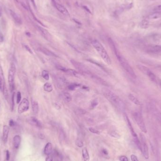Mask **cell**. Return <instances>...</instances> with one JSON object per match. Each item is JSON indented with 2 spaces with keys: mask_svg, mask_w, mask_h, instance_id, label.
<instances>
[{
  "mask_svg": "<svg viewBox=\"0 0 161 161\" xmlns=\"http://www.w3.org/2000/svg\"><path fill=\"white\" fill-rule=\"evenodd\" d=\"M21 100V94L20 91H18L17 94V103L19 104Z\"/></svg>",
  "mask_w": 161,
  "mask_h": 161,
  "instance_id": "cell-33",
  "label": "cell"
},
{
  "mask_svg": "<svg viewBox=\"0 0 161 161\" xmlns=\"http://www.w3.org/2000/svg\"><path fill=\"white\" fill-rule=\"evenodd\" d=\"M131 159L132 161H139L137 157L134 155V154H132L131 156Z\"/></svg>",
  "mask_w": 161,
  "mask_h": 161,
  "instance_id": "cell-39",
  "label": "cell"
},
{
  "mask_svg": "<svg viewBox=\"0 0 161 161\" xmlns=\"http://www.w3.org/2000/svg\"><path fill=\"white\" fill-rule=\"evenodd\" d=\"M147 52L149 53H159L161 52V45H150L147 46L146 49Z\"/></svg>",
  "mask_w": 161,
  "mask_h": 161,
  "instance_id": "cell-11",
  "label": "cell"
},
{
  "mask_svg": "<svg viewBox=\"0 0 161 161\" xmlns=\"http://www.w3.org/2000/svg\"><path fill=\"white\" fill-rule=\"evenodd\" d=\"M21 141V137L19 135H16L14 136L13 140L14 147L16 149H18L20 145Z\"/></svg>",
  "mask_w": 161,
  "mask_h": 161,
  "instance_id": "cell-18",
  "label": "cell"
},
{
  "mask_svg": "<svg viewBox=\"0 0 161 161\" xmlns=\"http://www.w3.org/2000/svg\"><path fill=\"white\" fill-rule=\"evenodd\" d=\"M29 108V102L27 98H24L19 105L18 112L19 114L27 112Z\"/></svg>",
  "mask_w": 161,
  "mask_h": 161,
  "instance_id": "cell-9",
  "label": "cell"
},
{
  "mask_svg": "<svg viewBox=\"0 0 161 161\" xmlns=\"http://www.w3.org/2000/svg\"><path fill=\"white\" fill-rule=\"evenodd\" d=\"M55 6H56V8L60 12L64 14V15L69 16V13L68 10L63 6L60 4H56Z\"/></svg>",
  "mask_w": 161,
  "mask_h": 161,
  "instance_id": "cell-19",
  "label": "cell"
},
{
  "mask_svg": "<svg viewBox=\"0 0 161 161\" xmlns=\"http://www.w3.org/2000/svg\"><path fill=\"white\" fill-rule=\"evenodd\" d=\"M43 89L46 92H50L53 91L52 85L49 83H46L43 86Z\"/></svg>",
  "mask_w": 161,
  "mask_h": 161,
  "instance_id": "cell-28",
  "label": "cell"
},
{
  "mask_svg": "<svg viewBox=\"0 0 161 161\" xmlns=\"http://www.w3.org/2000/svg\"><path fill=\"white\" fill-rule=\"evenodd\" d=\"M73 20L75 21L76 23H77V24L78 25H81V23L80 22V21H78L77 19H73Z\"/></svg>",
  "mask_w": 161,
  "mask_h": 161,
  "instance_id": "cell-49",
  "label": "cell"
},
{
  "mask_svg": "<svg viewBox=\"0 0 161 161\" xmlns=\"http://www.w3.org/2000/svg\"><path fill=\"white\" fill-rule=\"evenodd\" d=\"M9 132V127L6 125H5L3 126V131H2V140L4 143H6L8 141Z\"/></svg>",
  "mask_w": 161,
  "mask_h": 161,
  "instance_id": "cell-16",
  "label": "cell"
},
{
  "mask_svg": "<svg viewBox=\"0 0 161 161\" xmlns=\"http://www.w3.org/2000/svg\"><path fill=\"white\" fill-rule=\"evenodd\" d=\"M55 107H57V109H60V108H61V107H60V105H59L58 104H55Z\"/></svg>",
  "mask_w": 161,
  "mask_h": 161,
  "instance_id": "cell-51",
  "label": "cell"
},
{
  "mask_svg": "<svg viewBox=\"0 0 161 161\" xmlns=\"http://www.w3.org/2000/svg\"><path fill=\"white\" fill-rule=\"evenodd\" d=\"M9 12L11 17L14 20L16 23H17L18 25L22 24V21L21 18L18 14L16 13L15 12H14L12 10H9Z\"/></svg>",
  "mask_w": 161,
  "mask_h": 161,
  "instance_id": "cell-14",
  "label": "cell"
},
{
  "mask_svg": "<svg viewBox=\"0 0 161 161\" xmlns=\"http://www.w3.org/2000/svg\"><path fill=\"white\" fill-rule=\"evenodd\" d=\"M18 3H19L20 4H21V6L25 8L26 9H28V7L27 6L26 4L24 2V1L23 0H16Z\"/></svg>",
  "mask_w": 161,
  "mask_h": 161,
  "instance_id": "cell-34",
  "label": "cell"
},
{
  "mask_svg": "<svg viewBox=\"0 0 161 161\" xmlns=\"http://www.w3.org/2000/svg\"><path fill=\"white\" fill-rule=\"evenodd\" d=\"M70 62L73 65L75 68L80 73L89 76L97 84L105 86H108V84L104 79L91 72L89 69L83 63H80L73 59L70 60Z\"/></svg>",
  "mask_w": 161,
  "mask_h": 161,
  "instance_id": "cell-1",
  "label": "cell"
},
{
  "mask_svg": "<svg viewBox=\"0 0 161 161\" xmlns=\"http://www.w3.org/2000/svg\"><path fill=\"white\" fill-rule=\"evenodd\" d=\"M111 136L112 137H113L114 138H118L119 137V135L117 133H116V132H113L111 134Z\"/></svg>",
  "mask_w": 161,
  "mask_h": 161,
  "instance_id": "cell-42",
  "label": "cell"
},
{
  "mask_svg": "<svg viewBox=\"0 0 161 161\" xmlns=\"http://www.w3.org/2000/svg\"><path fill=\"white\" fill-rule=\"evenodd\" d=\"M15 125V123L12 119H11L9 122V125L10 127H13Z\"/></svg>",
  "mask_w": 161,
  "mask_h": 161,
  "instance_id": "cell-44",
  "label": "cell"
},
{
  "mask_svg": "<svg viewBox=\"0 0 161 161\" xmlns=\"http://www.w3.org/2000/svg\"><path fill=\"white\" fill-rule=\"evenodd\" d=\"M56 68L58 69V70H60L61 71H62L64 73H66V74L69 75L70 76H74L75 77H78L79 76V73L77 72L76 70H74V69H68V68H66L65 67H63L61 66H59V65H57L56 66Z\"/></svg>",
  "mask_w": 161,
  "mask_h": 161,
  "instance_id": "cell-10",
  "label": "cell"
},
{
  "mask_svg": "<svg viewBox=\"0 0 161 161\" xmlns=\"http://www.w3.org/2000/svg\"><path fill=\"white\" fill-rule=\"evenodd\" d=\"M53 157L52 154H50L48 155H47V157L45 159V161H53Z\"/></svg>",
  "mask_w": 161,
  "mask_h": 161,
  "instance_id": "cell-38",
  "label": "cell"
},
{
  "mask_svg": "<svg viewBox=\"0 0 161 161\" xmlns=\"http://www.w3.org/2000/svg\"><path fill=\"white\" fill-rule=\"evenodd\" d=\"M38 50H39V51H41V52H42V53L44 54L45 55H46L47 56H49V57H58V56H57L55 53H54L52 51H50L49 49H46L45 48L41 47V48H39L38 49Z\"/></svg>",
  "mask_w": 161,
  "mask_h": 161,
  "instance_id": "cell-15",
  "label": "cell"
},
{
  "mask_svg": "<svg viewBox=\"0 0 161 161\" xmlns=\"http://www.w3.org/2000/svg\"><path fill=\"white\" fill-rule=\"evenodd\" d=\"M91 44L94 48L96 50L99 56L101 57L102 59L107 65L111 64V60L106 52L105 49L97 40L94 39L92 41Z\"/></svg>",
  "mask_w": 161,
  "mask_h": 161,
  "instance_id": "cell-4",
  "label": "cell"
},
{
  "mask_svg": "<svg viewBox=\"0 0 161 161\" xmlns=\"http://www.w3.org/2000/svg\"><path fill=\"white\" fill-rule=\"evenodd\" d=\"M79 86H81V84H71L68 86V89L70 90H74L76 87H78Z\"/></svg>",
  "mask_w": 161,
  "mask_h": 161,
  "instance_id": "cell-31",
  "label": "cell"
},
{
  "mask_svg": "<svg viewBox=\"0 0 161 161\" xmlns=\"http://www.w3.org/2000/svg\"><path fill=\"white\" fill-rule=\"evenodd\" d=\"M24 47H25V48L26 49V50H27L28 51V52H29L30 53L32 54H33L32 50L30 48V47H29L27 45H25L24 46Z\"/></svg>",
  "mask_w": 161,
  "mask_h": 161,
  "instance_id": "cell-40",
  "label": "cell"
},
{
  "mask_svg": "<svg viewBox=\"0 0 161 161\" xmlns=\"http://www.w3.org/2000/svg\"><path fill=\"white\" fill-rule=\"evenodd\" d=\"M6 88L4 76L2 68L0 65V91L2 92Z\"/></svg>",
  "mask_w": 161,
  "mask_h": 161,
  "instance_id": "cell-12",
  "label": "cell"
},
{
  "mask_svg": "<svg viewBox=\"0 0 161 161\" xmlns=\"http://www.w3.org/2000/svg\"><path fill=\"white\" fill-rule=\"evenodd\" d=\"M76 145L79 147H82L84 146L83 142L80 140H77L76 141Z\"/></svg>",
  "mask_w": 161,
  "mask_h": 161,
  "instance_id": "cell-36",
  "label": "cell"
},
{
  "mask_svg": "<svg viewBox=\"0 0 161 161\" xmlns=\"http://www.w3.org/2000/svg\"><path fill=\"white\" fill-rule=\"evenodd\" d=\"M89 130L90 131V132H91V133H94V134H100V132L98 131V130H96V129H95L94 128L90 127V128H89Z\"/></svg>",
  "mask_w": 161,
  "mask_h": 161,
  "instance_id": "cell-35",
  "label": "cell"
},
{
  "mask_svg": "<svg viewBox=\"0 0 161 161\" xmlns=\"http://www.w3.org/2000/svg\"><path fill=\"white\" fill-rule=\"evenodd\" d=\"M83 8H84V9H85L87 12H88V13L91 14V11L90 9L88 8V7H87V6H83Z\"/></svg>",
  "mask_w": 161,
  "mask_h": 161,
  "instance_id": "cell-47",
  "label": "cell"
},
{
  "mask_svg": "<svg viewBox=\"0 0 161 161\" xmlns=\"http://www.w3.org/2000/svg\"><path fill=\"white\" fill-rule=\"evenodd\" d=\"M63 99L65 102L69 103L72 99V97L70 93L68 92H66L63 95Z\"/></svg>",
  "mask_w": 161,
  "mask_h": 161,
  "instance_id": "cell-27",
  "label": "cell"
},
{
  "mask_svg": "<svg viewBox=\"0 0 161 161\" xmlns=\"http://www.w3.org/2000/svg\"><path fill=\"white\" fill-rule=\"evenodd\" d=\"M138 67L143 73L147 75L151 81L157 84L158 79L154 74L151 70H149L147 67L143 65H138Z\"/></svg>",
  "mask_w": 161,
  "mask_h": 161,
  "instance_id": "cell-7",
  "label": "cell"
},
{
  "mask_svg": "<svg viewBox=\"0 0 161 161\" xmlns=\"http://www.w3.org/2000/svg\"><path fill=\"white\" fill-rule=\"evenodd\" d=\"M4 41V36L2 34L1 32L0 31V42H2Z\"/></svg>",
  "mask_w": 161,
  "mask_h": 161,
  "instance_id": "cell-45",
  "label": "cell"
},
{
  "mask_svg": "<svg viewBox=\"0 0 161 161\" xmlns=\"http://www.w3.org/2000/svg\"><path fill=\"white\" fill-rule=\"evenodd\" d=\"M2 15V9H1V8L0 6V17H1Z\"/></svg>",
  "mask_w": 161,
  "mask_h": 161,
  "instance_id": "cell-52",
  "label": "cell"
},
{
  "mask_svg": "<svg viewBox=\"0 0 161 161\" xmlns=\"http://www.w3.org/2000/svg\"><path fill=\"white\" fill-rule=\"evenodd\" d=\"M102 152L103 154H105V155H108V151H107L106 149H104L102 150Z\"/></svg>",
  "mask_w": 161,
  "mask_h": 161,
  "instance_id": "cell-48",
  "label": "cell"
},
{
  "mask_svg": "<svg viewBox=\"0 0 161 161\" xmlns=\"http://www.w3.org/2000/svg\"><path fill=\"white\" fill-rule=\"evenodd\" d=\"M108 42L110 47L111 48L115 54V55L117 59L119 61V63H120L123 68L131 77L134 79H136L137 76L133 70V68L129 64V63H128L125 57L121 55V53L119 52V50H118L117 48H116L113 40L111 38H109L108 39Z\"/></svg>",
  "mask_w": 161,
  "mask_h": 161,
  "instance_id": "cell-2",
  "label": "cell"
},
{
  "mask_svg": "<svg viewBox=\"0 0 161 161\" xmlns=\"http://www.w3.org/2000/svg\"><path fill=\"white\" fill-rule=\"evenodd\" d=\"M128 98L135 105H140V101L138 100V99L136 97H135L132 94H130L128 96Z\"/></svg>",
  "mask_w": 161,
  "mask_h": 161,
  "instance_id": "cell-23",
  "label": "cell"
},
{
  "mask_svg": "<svg viewBox=\"0 0 161 161\" xmlns=\"http://www.w3.org/2000/svg\"><path fill=\"white\" fill-rule=\"evenodd\" d=\"M82 156L84 161H90V155L86 148H84L82 150Z\"/></svg>",
  "mask_w": 161,
  "mask_h": 161,
  "instance_id": "cell-21",
  "label": "cell"
},
{
  "mask_svg": "<svg viewBox=\"0 0 161 161\" xmlns=\"http://www.w3.org/2000/svg\"><path fill=\"white\" fill-rule=\"evenodd\" d=\"M38 28L39 30L40 31V32L42 33V35L44 36V37L47 40L49 39V33L45 29L42 28L41 27H38Z\"/></svg>",
  "mask_w": 161,
  "mask_h": 161,
  "instance_id": "cell-24",
  "label": "cell"
},
{
  "mask_svg": "<svg viewBox=\"0 0 161 161\" xmlns=\"http://www.w3.org/2000/svg\"><path fill=\"white\" fill-rule=\"evenodd\" d=\"M156 116L158 121L161 123V114L158 112H156Z\"/></svg>",
  "mask_w": 161,
  "mask_h": 161,
  "instance_id": "cell-41",
  "label": "cell"
},
{
  "mask_svg": "<svg viewBox=\"0 0 161 161\" xmlns=\"http://www.w3.org/2000/svg\"><path fill=\"white\" fill-rule=\"evenodd\" d=\"M98 104V100L97 99H95L94 100H93L91 101V105H90V107L91 109H94L95 108Z\"/></svg>",
  "mask_w": 161,
  "mask_h": 161,
  "instance_id": "cell-30",
  "label": "cell"
},
{
  "mask_svg": "<svg viewBox=\"0 0 161 161\" xmlns=\"http://www.w3.org/2000/svg\"><path fill=\"white\" fill-rule=\"evenodd\" d=\"M102 92L105 98L117 109L122 111L125 110V105L124 103L117 95L107 88L103 89Z\"/></svg>",
  "mask_w": 161,
  "mask_h": 161,
  "instance_id": "cell-3",
  "label": "cell"
},
{
  "mask_svg": "<svg viewBox=\"0 0 161 161\" xmlns=\"http://www.w3.org/2000/svg\"><path fill=\"white\" fill-rule=\"evenodd\" d=\"M120 161H129V159L126 156L122 155L120 156L119 158Z\"/></svg>",
  "mask_w": 161,
  "mask_h": 161,
  "instance_id": "cell-37",
  "label": "cell"
},
{
  "mask_svg": "<svg viewBox=\"0 0 161 161\" xmlns=\"http://www.w3.org/2000/svg\"><path fill=\"white\" fill-rule=\"evenodd\" d=\"M161 18V12L156 11L150 15L148 16V18L151 19H156Z\"/></svg>",
  "mask_w": 161,
  "mask_h": 161,
  "instance_id": "cell-25",
  "label": "cell"
},
{
  "mask_svg": "<svg viewBox=\"0 0 161 161\" xmlns=\"http://www.w3.org/2000/svg\"><path fill=\"white\" fill-rule=\"evenodd\" d=\"M140 138L141 147V151L145 159H148L149 158V151L146 137L143 134H140Z\"/></svg>",
  "mask_w": 161,
  "mask_h": 161,
  "instance_id": "cell-8",
  "label": "cell"
},
{
  "mask_svg": "<svg viewBox=\"0 0 161 161\" xmlns=\"http://www.w3.org/2000/svg\"><path fill=\"white\" fill-rule=\"evenodd\" d=\"M154 10L156 11H158L161 10V4L155 7V8L154 9Z\"/></svg>",
  "mask_w": 161,
  "mask_h": 161,
  "instance_id": "cell-46",
  "label": "cell"
},
{
  "mask_svg": "<svg viewBox=\"0 0 161 161\" xmlns=\"http://www.w3.org/2000/svg\"><path fill=\"white\" fill-rule=\"evenodd\" d=\"M157 84H158V85H159L160 87L161 88V80H159L158 79L157 80Z\"/></svg>",
  "mask_w": 161,
  "mask_h": 161,
  "instance_id": "cell-50",
  "label": "cell"
},
{
  "mask_svg": "<svg viewBox=\"0 0 161 161\" xmlns=\"http://www.w3.org/2000/svg\"><path fill=\"white\" fill-rule=\"evenodd\" d=\"M133 117L137 124L140 127L141 131L144 133H147V130L141 113L135 112L133 114Z\"/></svg>",
  "mask_w": 161,
  "mask_h": 161,
  "instance_id": "cell-6",
  "label": "cell"
},
{
  "mask_svg": "<svg viewBox=\"0 0 161 161\" xmlns=\"http://www.w3.org/2000/svg\"><path fill=\"white\" fill-rule=\"evenodd\" d=\"M15 92H14L12 95L11 97V110L12 111L14 109L15 106Z\"/></svg>",
  "mask_w": 161,
  "mask_h": 161,
  "instance_id": "cell-32",
  "label": "cell"
},
{
  "mask_svg": "<svg viewBox=\"0 0 161 161\" xmlns=\"http://www.w3.org/2000/svg\"><path fill=\"white\" fill-rule=\"evenodd\" d=\"M29 122L31 124L35 126L38 128H42V123L35 117H31L29 120Z\"/></svg>",
  "mask_w": 161,
  "mask_h": 161,
  "instance_id": "cell-17",
  "label": "cell"
},
{
  "mask_svg": "<svg viewBox=\"0 0 161 161\" xmlns=\"http://www.w3.org/2000/svg\"><path fill=\"white\" fill-rule=\"evenodd\" d=\"M140 28L142 29H147L149 26V21L146 19H143L140 22Z\"/></svg>",
  "mask_w": 161,
  "mask_h": 161,
  "instance_id": "cell-26",
  "label": "cell"
},
{
  "mask_svg": "<svg viewBox=\"0 0 161 161\" xmlns=\"http://www.w3.org/2000/svg\"><path fill=\"white\" fill-rule=\"evenodd\" d=\"M6 160L7 161H9V158H10V153L9 150H7L6 151Z\"/></svg>",
  "mask_w": 161,
  "mask_h": 161,
  "instance_id": "cell-43",
  "label": "cell"
},
{
  "mask_svg": "<svg viewBox=\"0 0 161 161\" xmlns=\"http://www.w3.org/2000/svg\"><path fill=\"white\" fill-rule=\"evenodd\" d=\"M52 151V144L50 142H48L47 143V144L46 145L45 147H44V153L45 155H48L51 154Z\"/></svg>",
  "mask_w": 161,
  "mask_h": 161,
  "instance_id": "cell-20",
  "label": "cell"
},
{
  "mask_svg": "<svg viewBox=\"0 0 161 161\" xmlns=\"http://www.w3.org/2000/svg\"><path fill=\"white\" fill-rule=\"evenodd\" d=\"M16 68L15 65L14 63H12L10 64V67L9 70L8 74V82L9 84V87L10 91L12 92L15 89V75L16 73Z\"/></svg>",
  "mask_w": 161,
  "mask_h": 161,
  "instance_id": "cell-5",
  "label": "cell"
},
{
  "mask_svg": "<svg viewBox=\"0 0 161 161\" xmlns=\"http://www.w3.org/2000/svg\"></svg>",
  "mask_w": 161,
  "mask_h": 161,
  "instance_id": "cell-53",
  "label": "cell"
},
{
  "mask_svg": "<svg viewBox=\"0 0 161 161\" xmlns=\"http://www.w3.org/2000/svg\"><path fill=\"white\" fill-rule=\"evenodd\" d=\"M32 111L34 114H36L39 112V105L37 101H32Z\"/></svg>",
  "mask_w": 161,
  "mask_h": 161,
  "instance_id": "cell-22",
  "label": "cell"
},
{
  "mask_svg": "<svg viewBox=\"0 0 161 161\" xmlns=\"http://www.w3.org/2000/svg\"><path fill=\"white\" fill-rule=\"evenodd\" d=\"M42 77L44 79H45L46 81L49 80V72L46 70H43L42 73Z\"/></svg>",
  "mask_w": 161,
  "mask_h": 161,
  "instance_id": "cell-29",
  "label": "cell"
},
{
  "mask_svg": "<svg viewBox=\"0 0 161 161\" xmlns=\"http://www.w3.org/2000/svg\"><path fill=\"white\" fill-rule=\"evenodd\" d=\"M124 117H125V119L126 122H127V124H128V126L129 128V129H130V131H131V133H132V135L133 136L134 140H136V139H139L138 137V136H137V134L136 133H135V131H134V130L133 127L132 126V123H131V121H130V119H129V117H128V116L126 115V114H125Z\"/></svg>",
  "mask_w": 161,
  "mask_h": 161,
  "instance_id": "cell-13",
  "label": "cell"
}]
</instances>
